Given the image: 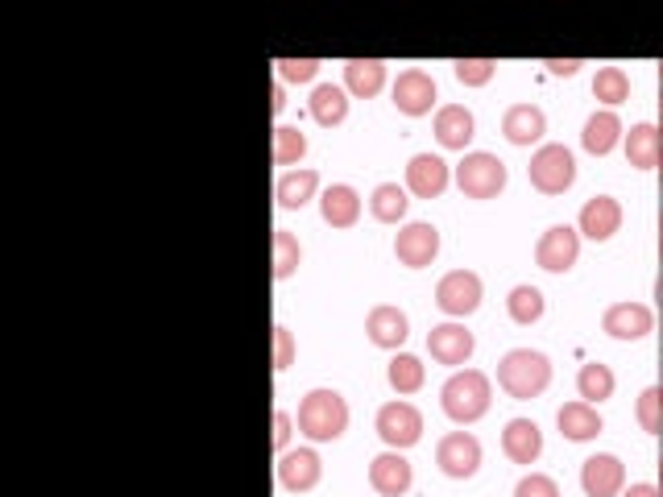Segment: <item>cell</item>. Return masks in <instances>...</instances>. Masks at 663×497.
I'll list each match as a JSON object with an SVG mask.
<instances>
[{"mask_svg": "<svg viewBox=\"0 0 663 497\" xmlns=\"http://www.w3.org/2000/svg\"><path fill=\"white\" fill-rule=\"evenodd\" d=\"M440 407L457 427H472L477 419H486L489 407H494V386H489L481 369H457L452 378L443 381Z\"/></svg>", "mask_w": 663, "mask_h": 497, "instance_id": "1", "label": "cell"}, {"mask_svg": "<svg viewBox=\"0 0 663 497\" xmlns=\"http://www.w3.org/2000/svg\"><path fill=\"white\" fill-rule=\"evenodd\" d=\"M498 386L515 402H530L552 386V361L535 349H510L498 361Z\"/></svg>", "mask_w": 663, "mask_h": 497, "instance_id": "2", "label": "cell"}, {"mask_svg": "<svg viewBox=\"0 0 663 497\" xmlns=\"http://www.w3.org/2000/svg\"><path fill=\"white\" fill-rule=\"evenodd\" d=\"M299 431L311 439V444H337L344 431H349V402L337 394V390H311L303 402H299Z\"/></svg>", "mask_w": 663, "mask_h": 497, "instance_id": "3", "label": "cell"}, {"mask_svg": "<svg viewBox=\"0 0 663 497\" xmlns=\"http://www.w3.org/2000/svg\"><path fill=\"white\" fill-rule=\"evenodd\" d=\"M457 187L465 199H498L506 183H510V170H506V162L498 154H486V149H472L465 154L457 166Z\"/></svg>", "mask_w": 663, "mask_h": 497, "instance_id": "4", "label": "cell"}, {"mask_svg": "<svg viewBox=\"0 0 663 497\" xmlns=\"http://www.w3.org/2000/svg\"><path fill=\"white\" fill-rule=\"evenodd\" d=\"M527 178L530 187L539 191V195H564V191L576 183V158L568 146H539L530 154V166H527Z\"/></svg>", "mask_w": 663, "mask_h": 497, "instance_id": "5", "label": "cell"}, {"mask_svg": "<svg viewBox=\"0 0 663 497\" xmlns=\"http://www.w3.org/2000/svg\"><path fill=\"white\" fill-rule=\"evenodd\" d=\"M373 427H378V439H382L390 452H407V448H415L423 439V415L411 402H386L378 410Z\"/></svg>", "mask_w": 663, "mask_h": 497, "instance_id": "6", "label": "cell"}, {"mask_svg": "<svg viewBox=\"0 0 663 497\" xmlns=\"http://www.w3.org/2000/svg\"><path fill=\"white\" fill-rule=\"evenodd\" d=\"M481 299H486V282L477 279L472 270H452V274H443L436 282V308L443 315H452V320L472 315V311L481 308Z\"/></svg>", "mask_w": 663, "mask_h": 497, "instance_id": "7", "label": "cell"}, {"mask_svg": "<svg viewBox=\"0 0 663 497\" xmlns=\"http://www.w3.org/2000/svg\"><path fill=\"white\" fill-rule=\"evenodd\" d=\"M390 96H394V108L402 113V117L419 120V117H428L431 108H436V100H440V88H436L431 71H423V67H407V71L394 79Z\"/></svg>", "mask_w": 663, "mask_h": 497, "instance_id": "8", "label": "cell"}, {"mask_svg": "<svg viewBox=\"0 0 663 497\" xmlns=\"http://www.w3.org/2000/svg\"><path fill=\"white\" fill-rule=\"evenodd\" d=\"M436 465H440L443 477L452 481H469L481 472V444L469 431H448V436L436 444Z\"/></svg>", "mask_w": 663, "mask_h": 497, "instance_id": "9", "label": "cell"}, {"mask_svg": "<svg viewBox=\"0 0 663 497\" xmlns=\"http://www.w3.org/2000/svg\"><path fill=\"white\" fill-rule=\"evenodd\" d=\"M394 257L407 265V270H428V265L440 257V228L428 224V220L402 224L394 236Z\"/></svg>", "mask_w": 663, "mask_h": 497, "instance_id": "10", "label": "cell"}, {"mask_svg": "<svg viewBox=\"0 0 663 497\" xmlns=\"http://www.w3.org/2000/svg\"><path fill=\"white\" fill-rule=\"evenodd\" d=\"M581 257V233L568 228V224H556V228H547L539 236V245H535V265L547 270V274H568Z\"/></svg>", "mask_w": 663, "mask_h": 497, "instance_id": "11", "label": "cell"}, {"mask_svg": "<svg viewBox=\"0 0 663 497\" xmlns=\"http://www.w3.org/2000/svg\"><path fill=\"white\" fill-rule=\"evenodd\" d=\"M428 352L436 366H469V357L477 352V337H472L465 323H440L428 332Z\"/></svg>", "mask_w": 663, "mask_h": 497, "instance_id": "12", "label": "cell"}, {"mask_svg": "<svg viewBox=\"0 0 663 497\" xmlns=\"http://www.w3.org/2000/svg\"><path fill=\"white\" fill-rule=\"evenodd\" d=\"M448 183H452V170H448V162L440 154H415L407 162V191L415 199H440Z\"/></svg>", "mask_w": 663, "mask_h": 497, "instance_id": "13", "label": "cell"}, {"mask_svg": "<svg viewBox=\"0 0 663 497\" xmlns=\"http://www.w3.org/2000/svg\"><path fill=\"white\" fill-rule=\"evenodd\" d=\"M369 485L382 497H407L415 485V468L402 452H382L369 460Z\"/></svg>", "mask_w": 663, "mask_h": 497, "instance_id": "14", "label": "cell"}, {"mask_svg": "<svg viewBox=\"0 0 663 497\" xmlns=\"http://www.w3.org/2000/svg\"><path fill=\"white\" fill-rule=\"evenodd\" d=\"M324 477V460L315 448H299V452H282L279 460V485L286 494H311Z\"/></svg>", "mask_w": 663, "mask_h": 497, "instance_id": "15", "label": "cell"}, {"mask_svg": "<svg viewBox=\"0 0 663 497\" xmlns=\"http://www.w3.org/2000/svg\"><path fill=\"white\" fill-rule=\"evenodd\" d=\"M547 133V117L544 108H535V104H510L506 113H501V137L518 149H530L539 146Z\"/></svg>", "mask_w": 663, "mask_h": 497, "instance_id": "16", "label": "cell"}, {"mask_svg": "<svg viewBox=\"0 0 663 497\" xmlns=\"http://www.w3.org/2000/svg\"><path fill=\"white\" fill-rule=\"evenodd\" d=\"M622 485H626V468H622L618 456L597 452L581 465V489H585V497H622Z\"/></svg>", "mask_w": 663, "mask_h": 497, "instance_id": "17", "label": "cell"}, {"mask_svg": "<svg viewBox=\"0 0 663 497\" xmlns=\"http://www.w3.org/2000/svg\"><path fill=\"white\" fill-rule=\"evenodd\" d=\"M365 337L369 344H378V349L398 352L407 344V337H411V320H407V311L382 303V308H373L365 315Z\"/></svg>", "mask_w": 663, "mask_h": 497, "instance_id": "18", "label": "cell"}, {"mask_svg": "<svg viewBox=\"0 0 663 497\" xmlns=\"http://www.w3.org/2000/svg\"><path fill=\"white\" fill-rule=\"evenodd\" d=\"M651 328H655V315L647 303H614L602 315V332L614 340H643Z\"/></svg>", "mask_w": 663, "mask_h": 497, "instance_id": "19", "label": "cell"}, {"mask_svg": "<svg viewBox=\"0 0 663 497\" xmlns=\"http://www.w3.org/2000/svg\"><path fill=\"white\" fill-rule=\"evenodd\" d=\"M501 452L510 465H535L544 456V431L535 419H510L501 431Z\"/></svg>", "mask_w": 663, "mask_h": 497, "instance_id": "20", "label": "cell"}, {"mask_svg": "<svg viewBox=\"0 0 663 497\" xmlns=\"http://www.w3.org/2000/svg\"><path fill=\"white\" fill-rule=\"evenodd\" d=\"M622 228V204L610 199V195H593L589 204L581 207V220H576V233L589 236V241H610V236Z\"/></svg>", "mask_w": 663, "mask_h": 497, "instance_id": "21", "label": "cell"}, {"mask_svg": "<svg viewBox=\"0 0 663 497\" xmlns=\"http://www.w3.org/2000/svg\"><path fill=\"white\" fill-rule=\"evenodd\" d=\"M472 137H477V120H472V113L465 104H443V108H436V142H440L443 149L465 154V149L472 146Z\"/></svg>", "mask_w": 663, "mask_h": 497, "instance_id": "22", "label": "cell"}, {"mask_svg": "<svg viewBox=\"0 0 663 497\" xmlns=\"http://www.w3.org/2000/svg\"><path fill=\"white\" fill-rule=\"evenodd\" d=\"M320 216H324L328 228H357L361 220V195L349 183H332V187L320 191Z\"/></svg>", "mask_w": 663, "mask_h": 497, "instance_id": "23", "label": "cell"}, {"mask_svg": "<svg viewBox=\"0 0 663 497\" xmlns=\"http://www.w3.org/2000/svg\"><path fill=\"white\" fill-rule=\"evenodd\" d=\"M622 146H626V162H631L634 170H660V158H663V133L651 125V120H638L626 137H622Z\"/></svg>", "mask_w": 663, "mask_h": 497, "instance_id": "24", "label": "cell"}, {"mask_svg": "<svg viewBox=\"0 0 663 497\" xmlns=\"http://www.w3.org/2000/svg\"><path fill=\"white\" fill-rule=\"evenodd\" d=\"M386 75H390L386 59H349L344 62V91L357 100H373L386 88Z\"/></svg>", "mask_w": 663, "mask_h": 497, "instance_id": "25", "label": "cell"}, {"mask_svg": "<svg viewBox=\"0 0 663 497\" xmlns=\"http://www.w3.org/2000/svg\"><path fill=\"white\" fill-rule=\"evenodd\" d=\"M556 427H560L564 439H573V444H589V439L602 436V415H597V407H589V402H564L560 410H556Z\"/></svg>", "mask_w": 663, "mask_h": 497, "instance_id": "26", "label": "cell"}, {"mask_svg": "<svg viewBox=\"0 0 663 497\" xmlns=\"http://www.w3.org/2000/svg\"><path fill=\"white\" fill-rule=\"evenodd\" d=\"M308 104H311V120L320 129H340L349 120V91L337 88V84H315Z\"/></svg>", "mask_w": 663, "mask_h": 497, "instance_id": "27", "label": "cell"}, {"mask_svg": "<svg viewBox=\"0 0 663 497\" xmlns=\"http://www.w3.org/2000/svg\"><path fill=\"white\" fill-rule=\"evenodd\" d=\"M622 120L618 113H610V108H602V113H593L589 120H585V133H581V146L589 149L593 158H605L610 149L622 142Z\"/></svg>", "mask_w": 663, "mask_h": 497, "instance_id": "28", "label": "cell"}, {"mask_svg": "<svg viewBox=\"0 0 663 497\" xmlns=\"http://www.w3.org/2000/svg\"><path fill=\"white\" fill-rule=\"evenodd\" d=\"M320 195V175L315 170H286V175L279 178V187H274V199H279V207H286V212H299L303 204H311Z\"/></svg>", "mask_w": 663, "mask_h": 497, "instance_id": "29", "label": "cell"}, {"mask_svg": "<svg viewBox=\"0 0 663 497\" xmlns=\"http://www.w3.org/2000/svg\"><path fill=\"white\" fill-rule=\"evenodd\" d=\"M614 390H618V378H614V369L610 366H602V361L581 366V373H576V394H581V402L597 407V402H605V398H614Z\"/></svg>", "mask_w": 663, "mask_h": 497, "instance_id": "30", "label": "cell"}, {"mask_svg": "<svg viewBox=\"0 0 663 497\" xmlns=\"http://www.w3.org/2000/svg\"><path fill=\"white\" fill-rule=\"evenodd\" d=\"M407 207H411V199H407V187H398V183H378L369 195V216L378 224H402Z\"/></svg>", "mask_w": 663, "mask_h": 497, "instance_id": "31", "label": "cell"}, {"mask_svg": "<svg viewBox=\"0 0 663 497\" xmlns=\"http://www.w3.org/2000/svg\"><path fill=\"white\" fill-rule=\"evenodd\" d=\"M386 381H390L394 394H419L423 381H428V369H423V361L411 357V352H394V361L386 369Z\"/></svg>", "mask_w": 663, "mask_h": 497, "instance_id": "32", "label": "cell"}, {"mask_svg": "<svg viewBox=\"0 0 663 497\" xmlns=\"http://www.w3.org/2000/svg\"><path fill=\"white\" fill-rule=\"evenodd\" d=\"M593 96L614 113L618 104L631 100V75L622 71V67H602V71L593 75Z\"/></svg>", "mask_w": 663, "mask_h": 497, "instance_id": "33", "label": "cell"}, {"mask_svg": "<svg viewBox=\"0 0 663 497\" xmlns=\"http://www.w3.org/2000/svg\"><path fill=\"white\" fill-rule=\"evenodd\" d=\"M506 311H510V320H515L518 328H530V323L544 320L547 299L544 291H535V286H515L510 299H506Z\"/></svg>", "mask_w": 663, "mask_h": 497, "instance_id": "34", "label": "cell"}, {"mask_svg": "<svg viewBox=\"0 0 663 497\" xmlns=\"http://www.w3.org/2000/svg\"><path fill=\"white\" fill-rule=\"evenodd\" d=\"M308 149L311 142L299 125H279V129H274V162H279V166H299V162L308 158Z\"/></svg>", "mask_w": 663, "mask_h": 497, "instance_id": "35", "label": "cell"}, {"mask_svg": "<svg viewBox=\"0 0 663 497\" xmlns=\"http://www.w3.org/2000/svg\"><path fill=\"white\" fill-rule=\"evenodd\" d=\"M299 265H303V245L295 241V233L279 228V233H274V279L279 282L295 279Z\"/></svg>", "mask_w": 663, "mask_h": 497, "instance_id": "36", "label": "cell"}, {"mask_svg": "<svg viewBox=\"0 0 663 497\" xmlns=\"http://www.w3.org/2000/svg\"><path fill=\"white\" fill-rule=\"evenodd\" d=\"M634 419H638V427H643L647 436H663V394H660V386H647V390L638 394Z\"/></svg>", "mask_w": 663, "mask_h": 497, "instance_id": "37", "label": "cell"}, {"mask_svg": "<svg viewBox=\"0 0 663 497\" xmlns=\"http://www.w3.org/2000/svg\"><path fill=\"white\" fill-rule=\"evenodd\" d=\"M452 75L465 88H486L489 79L498 75V59H457L452 62Z\"/></svg>", "mask_w": 663, "mask_h": 497, "instance_id": "38", "label": "cell"}, {"mask_svg": "<svg viewBox=\"0 0 663 497\" xmlns=\"http://www.w3.org/2000/svg\"><path fill=\"white\" fill-rule=\"evenodd\" d=\"M274 67H279L282 84H311V79L320 75V67H324V62H320V59H279Z\"/></svg>", "mask_w": 663, "mask_h": 497, "instance_id": "39", "label": "cell"}, {"mask_svg": "<svg viewBox=\"0 0 663 497\" xmlns=\"http://www.w3.org/2000/svg\"><path fill=\"white\" fill-rule=\"evenodd\" d=\"M515 497H560V485L552 481L547 472H527V477L515 485Z\"/></svg>", "mask_w": 663, "mask_h": 497, "instance_id": "40", "label": "cell"}, {"mask_svg": "<svg viewBox=\"0 0 663 497\" xmlns=\"http://www.w3.org/2000/svg\"><path fill=\"white\" fill-rule=\"evenodd\" d=\"M295 366V337H291V328H274V369L286 373V369Z\"/></svg>", "mask_w": 663, "mask_h": 497, "instance_id": "41", "label": "cell"}, {"mask_svg": "<svg viewBox=\"0 0 663 497\" xmlns=\"http://www.w3.org/2000/svg\"><path fill=\"white\" fill-rule=\"evenodd\" d=\"M291 436H295V415L274 410V452H286V448H291Z\"/></svg>", "mask_w": 663, "mask_h": 497, "instance_id": "42", "label": "cell"}, {"mask_svg": "<svg viewBox=\"0 0 663 497\" xmlns=\"http://www.w3.org/2000/svg\"><path fill=\"white\" fill-rule=\"evenodd\" d=\"M544 67H547V71H552V75H560V79H573V75L581 71L585 62H581V59H547Z\"/></svg>", "mask_w": 663, "mask_h": 497, "instance_id": "43", "label": "cell"}, {"mask_svg": "<svg viewBox=\"0 0 663 497\" xmlns=\"http://www.w3.org/2000/svg\"><path fill=\"white\" fill-rule=\"evenodd\" d=\"M622 497H663V494H660V485L638 481V485H631V489H622Z\"/></svg>", "mask_w": 663, "mask_h": 497, "instance_id": "44", "label": "cell"}, {"mask_svg": "<svg viewBox=\"0 0 663 497\" xmlns=\"http://www.w3.org/2000/svg\"><path fill=\"white\" fill-rule=\"evenodd\" d=\"M270 108H274V113H282V108H286V84H274V100H270Z\"/></svg>", "mask_w": 663, "mask_h": 497, "instance_id": "45", "label": "cell"}, {"mask_svg": "<svg viewBox=\"0 0 663 497\" xmlns=\"http://www.w3.org/2000/svg\"><path fill=\"white\" fill-rule=\"evenodd\" d=\"M655 129L663 133V91H660V125H655Z\"/></svg>", "mask_w": 663, "mask_h": 497, "instance_id": "46", "label": "cell"}, {"mask_svg": "<svg viewBox=\"0 0 663 497\" xmlns=\"http://www.w3.org/2000/svg\"><path fill=\"white\" fill-rule=\"evenodd\" d=\"M660 257H663V220H660Z\"/></svg>", "mask_w": 663, "mask_h": 497, "instance_id": "47", "label": "cell"}, {"mask_svg": "<svg viewBox=\"0 0 663 497\" xmlns=\"http://www.w3.org/2000/svg\"><path fill=\"white\" fill-rule=\"evenodd\" d=\"M660 494H663V460H660Z\"/></svg>", "mask_w": 663, "mask_h": 497, "instance_id": "48", "label": "cell"}, {"mask_svg": "<svg viewBox=\"0 0 663 497\" xmlns=\"http://www.w3.org/2000/svg\"><path fill=\"white\" fill-rule=\"evenodd\" d=\"M655 71H660V79H663V62H660V67H655Z\"/></svg>", "mask_w": 663, "mask_h": 497, "instance_id": "49", "label": "cell"}, {"mask_svg": "<svg viewBox=\"0 0 663 497\" xmlns=\"http://www.w3.org/2000/svg\"><path fill=\"white\" fill-rule=\"evenodd\" d=\"M660 178H663V158H660Z\"/></svg>", "mask_w": 663, "mask_h": 497, "instance_id": "50", "label": "cell"}, {"mask_svg": "<svg viewBox=\"0 0 663 497\" xmlns=\"http://www.w3.org/2000/svg\"><path fill=\"white\" fill-rule=\"evenodd\" d=\"M660 394H663V386H660Z\"/></svg>", "mask_w": 663, "mask_h": 497, "instance_id": "51", "label": "cell"}]
</instances>
